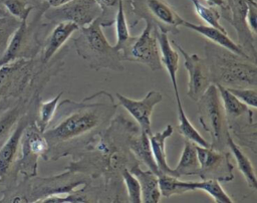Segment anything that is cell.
I'll return each instance as SVG.
<instances>
[{"label": "cell", "instance_id": "1", "mask_svg": "<svg viewBox=\"0 0 257 203\" xmlns=\"http://www.w3.org/2000/svg\"><path fill=\"white\" fill-rule=\"evenodd\" d=\"M55 122L43 132L48 144V150L43 157L45 160H57L72 153V149L80 146V140L86 142L96 134L97 130L106 124L114 115L116 106L111 100L106 103L85 104L63 100Z\"/></svg>", "mask_w": 257, "mask_h": 203}, {"label": "cell", "instance_id": "2", "mask_svg": "<svg viewBox=\"0 0 257 203\" xmlns=\"http://www.w3.org/2000/svg\"><path fill=\"white\" fill-rule=\"evenodd\" d=\"M205 54L212 83L225 87H256V60L212 42L205 44Z\"/></svg>", "mask_w": 257, "mask_h": 203}, {"label": "cell", "instance_id": "3", "mask_svg": "<svg viewBox=\"0 0 257 203\" xmlns=\"http://www.w3.org/2000/svg\"><path fill=\"white\" fill-rule=\"evenodd\" d=\"M78 31L79 34L72 39V43L78 56L86 61L90 68L123 70L120 53L104 36L100 17L87 26L78 28Z\"/></svg>", "mask_w": 257, "mask_h": 203}, {"label": "cell", "instance_id": "4", "mask_svg": "<svg viewBox=\"0 0 257 203\" xmlns=\"http://www.w3.org/2000/svg\"><path fill=\"white\" fill-rule=\"evenodd\" d=\"M198 119L203 129L210 134V147L225 151L227 138L231 134L226 114L216 84L211 83L197 100Z\"/></svg>", "mask_w": 257, "mask_h": 203}, {"label": "cell", "instance_id": "5", "mask_svg": "<svg viewBox=\"0 0 257 203\" xmlns=\"http://www.w3.org/2000/svg\"><path fill=\"white\" fill-rule=\"evenodd\" d=\"M146 26L138 36H131L127 42L118 50L121 60L139 62L147 65L152 71L163 68L156 26L151 20L144 19Z\"/></svg>", "mask_w": 257, "mask_h": 203}, {"label": "cell", "instance_id": "6", "mask_svg": "<svg viewBox=\"0 0 257 203\" xmlns=\"http://www.w3.org/2000/svg\"><path fill=\"white\" fill-rule=\"evenodd\" d=\"M102 10L95 0H70L59 7H48L43 17L49 23L71 21L79 28L87 26L100 17Z\"/></svg>", "mask_w": 257, "mask_h": 203}, {"label": "cell", "instance_id": "7", "mask_svg": "<svg viewBox=\"0 0 257 203\" xmlns=\"http://www.w3.org/2000/svg\"><path fill=\"white\" fill-rule=\"evenodd\" d=\"M21 158L18 161V168L27 178H32L37 174V161L39 157H44L48 144L43 133L38 129L35 121H30L25 128L21 141Z\"/></svg>", "mask_w": 257, "mask_h": 203}, {"label": "cell", "instance_id": "8", "mask_svg": "<svg viewBox=\"0 0 257 203\" xmlns=\"http://www.w3.org/2000/svg\"><path fill=\"white\" fill-rule=\"evenodd\" d=\"M196 149L200 163L198 176L202 180L214 179L217 181L229 182L234 179V167L229 152L198 145H196Z\"/></svg>", "mask_w": 257, "mask_h": 203}, {"label": "cell", "instance_id": "9", "mask_svg": "<svg viewBox=\"0 0 257 203\" xmlns=\"http://www.w3.org/2000/svg\"><path fill=\"white\" fill-rule=\"evenodd\" d=\"M87 177L80 172L68 171L57 176L47 178H37L31 185V195L35 197L33 202L58 194H66L72 192L80 185L88 184Z\"/></svg>", "mask_w": 257, "mask_h": 203}, {"label": "cell", "instance_id": "10", "mask_svg": "<svg viewBox=\"0 0 257 203\" xmlns=\"http://www.w3.org/2000/svg\"><path fill=\"white\" fill-rule=\"evenodd\" d=\"M173 45L176 47L184 58V65L188 71V96L197 102L208 86L212 83L209 68L205 59L200 57L197 53H188L178 42L172 40Z\"/></svg>", "mask_w": 257, "mask_h": 203}, {"label": "cell", "instance_id": "11", "mask_svg": "<svg viewBox=\"0 0 257 203\" xmlns=\"http://www.w3.org/2000/svg\"><path fill=\"white\" fill-rule=\"evenodd\" d=\"M28 18L20 20V24L12 34L8 45L0 57V66L6 65L18 59H28L36 51V35L33 27L27 22Z\"/></svg>", "mask_w": 257, "mask_h": 203}, {"label": "cell", "instance_id": "12", "mask_svg": "<svg viewBox=\"0 0 257 203\" xmlns=\"http://www.w3.org/2000/svg\"><path fill=\"white\" fill-rule=\"evenodd\" d=\"M249 2L250 0H225L226 10H229L230 13L225 17L237 32L238 44L249 57L256 60V36L252 34L246 23Z\"/></svg>", "mask_w": 257, "mask_h": 203}, {"label": "cell", "instance_id": "13", "mask_svg": "<svg viewBox=\"0 0 257 203\" xmlns=\"http://www.w3.org/2000/svg\"><path fill=\"white\" fill-rule=\"evenodd\" d=\"M115 95L119 105L136 120L140 131L150 136L152 134V115L154 108L162 102V93L158 90H150L141 99H133L118 92H116Z\"/></svg>", "mask_w": 257, "mask_h": 203}, {"label": "cell", "instance_id": "14", "mask_svg": "<svg viewBox=\"0 0 257 203\" xmlns=\"http://www.w3.org/2000/svg\"><path fill=\"white\" fill-rule=\"evenodd\" d=\"M146 9L149 16L144 19L151 20L158 28L168 32H179L178 27L183 26V19L167 2L164 0H146Z\"/></svg>", "mask_w": 257, "mask_h": 203}, {"label": "cell", "instance_id": "15", "mask_svg": "<svg viewBox=\"0 0 257 203\" xmlns=\"http://www.w3.org/2000/svg\"><path fill=\"white\" fill-rule=\"evenodd\" d=\"M156 36L159 43L161 61L164 67H166L167 72L169 73L175 95L179 94L178 84H177V72L179 69L180 56L178 50L172 46L171 41L169 40L168 33L156 26Z\"/></svg>", "mask_w": 257, "mask_h": 203}, {"label": "cell", "instance_id": "16", "mask_svg": "<svg viewBox=\"0 0 257 203\" xmlns=\"http://www.w3.org/2000/svg\"><path fill=\"white\" fill-rule=\"evenodd\" d=\"M78 28L79 27L71 21H61L56 23L44 42L42 49V62H48L66 43L69 37L78 30Z\"/></svg>", "mask_w": 257, "mask_h": 203}, {"label": "cell", "instance_id": "17", "mask_svg": "<svg viewBox=\"0 0 257 203\" xmlns=\"http://www.w3.org/2000/svg\"><path fill=\"white\" fill-rule=\"evenodd\" d=\"M31 120L27 116H23L16 124L15 129L10 134L4 145L0 148V176L3 177L11 168L18 149L22 134Z\"/></svg>", "mask_w": 257, "mask_h": 203}, {"label": "cell", "instance_id": "18", "mask_svg": "<svg viewBox=\"0 0 257 203\" xmlns=\"http://www.w3.org/2000/svg\"><path fill=\"white\" fill-rule=\"evenodd\" d=\"M183 26H185L188 29L194 30L195 32L199 33L200 35H202L203 37L207 38L210 42L221 46L223 48H226L232 52H235L237 54L243 55V56H247L249 57L245 51L242 49V47L238 44L235 43L228 35L227 31H222L216 27H212L209 25H203V24H195L189 21H184ZM251 58V57H250Z\"/></svg>", "mask_w": 257, "mask_h": 203}, {"label": "cell", "instance_id": "19", "mask_svg": "<svg viewBox=\"0 0 257 203\" xmlns=\"http://www.w3.org/2000/svg\"><path fill=\"white\" fill-rule=\"evenodd\" d=\"M28 67L29 61L27 59H18L0 66V98L10 93L15 84L24 81Z\"/></svg>", "mask_w": 257, "mask_h": 203}, {"label": "cell", "instance_id": "20", "mask_svg": "<svg viewBox=\"0 0 257 203\" xmlns=\"http://www.w3.org/2000/svg\"><path fill=\"white\" fill-rule=\"evenodd\" d=\"M174 128L171 124H168L163 131L157 132L155 134H151L149 136L151 149L153 153V157L155 159V162L157 164V167L160 171V173L168 174L175 176L174 169L171 168L167 161V155H166V141L168 138H170L173 135ZM176 177V176H175Z\"/></svg>", "mask_w": 257, "mask_h": 203}, {"label": "cell", "instance_id": "21", "mask_svg": "<svg viewBox=\"0 0 257 203\" xmlns=\"http://www.w3.org/2000/svg\"><path fill=\"white\" fill-rule=\"evenodd\" d=\"M131 172L137 177L142 191V202L159 203L161 201V191L159 187L158 175L151 170H142L140 163H136L131 167Z\"/></svg>", "mask_w": 257, "mask_h": 203}, {"label": "cell", "instance_id": "22", "mask_svg": "<svg viewBox=\"0 0 257 203\" xmlns=\"http://www.w3.org/2000/svg\"><path fill=\"white\" fill-rule=\"evenodd\" d=\"M128 148L139 163H144L149 170L158 176L161 174L153 157L149 135L147 133L140 130L136 132L130 139Z\"/></svg>", "mask_w": 257, "mask_h": 203}, {"label": "cell", "instance_id": "23", "mask_svg": "<svg viewBox=\"0 0 257 203\" xmlns=\"http://www.w3.org/2000/svg\"><path fill=\"white\" fill-rule=\"evenodd\" d=\"M220 98L226 114L227 123H230L232 121H235L237 119H240L242 117L253 115L252 111L249 109L248 106H246L244 103L239 100L233 93H231L225 86H222L220 84H216Z\"/></svg>", "mask_w": 257, "mask_h": 203}, {"label": "cell", "instance_id": "24", "mask_svg": "<svg viewBox=\"0 0 257 203\" xmlns=\"http://www.w3.org/2000/svg\"><path fill=\"white\" fill-rule=\"evenodd\" d=\"M175 176L180 178L182 176L198 175L200 171V163L198 160L196 144L186 140L184 148L176 168H173Z\"/></svg>", "mask_w": 257, "mask_h": 203}, {"label": "cell", "instance_id": "25", "mask_svg": "<svg viewBox=\"0 0 257 203\" xmlns=\"http://www.w3.org/2000/svg\"><path fill=\"white\" fill-rule=\"evenodd\" d=\"M182 185L187 192L201 190L209 194L217 203H233L234 200L226 193L219 181L214 179H204L202 181H182Z\"/></svg>", "mask_w": 257, "mask_h": 203}, {"label": "cell", "instance_id": "26", "mask_svg": "<svg viewBox=\"0 0 257 203\" xmlns=\"http://www.w3.org/2000/svg\"><path fill=\"white\" fill-rule=\"evenodd\" d=\"M227 146L230 148L232 155L236 161L237 167L239 171L242 173L244 176L247 184L252 188L256 189L257 188V178L255 174V169L249 160V158L243 153L241 150L240 146L234 141L232 135L230 134L227 138Z\"/></svg>", "mask_w": 257, "mask_h": 203}, {"label": "cell", "instance_id": "27", "mask_svg": "<svg viewBox=\"0 0 257 203\" xmlns=\"http://www.w3.org/2000/svg\"><path fill=\"white\" fill-rule=\"evenodd\" d=\"M176 100H177V109H178V118H179V124H178V132L186 138V140L193 142L194 144L201 146V147H210V144L203 138V136L198 132V130L193 126V124L188 119L180 98V94H176Z\"/></svg>", "mask_w": 257, "mask_h": 203}, {"label": "cell", "instance_id": "28", "mask_svg": "<svg viewBox=\"0 0 257 203\" xmlns=\"http://www.w3.org/2000/svg\"><path fill=\"white\" fill-rule=\"evenodd\" d=\"M63 91H60L57 93L53 98L47 100V102H40L38 107V119L35 121L38 129L43 133L46 128L50 125L52 122L54 115L57 110L58 102L62 95Z\"/></svg>", "mask_w": 257, "mask_h": 203}, {"label": "cell", "instance_id": "29", "mask_svg": "<svg viewBox=\"0 0 257 203\" xmlns=\"http://www.w3.org/2000/svg\"><path fill=\"white\" fill-rule=\"evenodd\" d=\"M114 22H115V33H116V42L114 44V47L117 50H119L132 36L128 31V24H127L125 13H124L123 0H118Z\"/></svg>", "mask_w": 257, "mask_h": 203}, {"label": "cell", "instance_id": "30", "mask_svg": "<svg viewBox=\"0 0 257 203\" xmlns=\"http://www.w3.org/2000/svg\"><path fill=\"white\" fill-rule=\"evenodd\" d=\"M193 2L195 11L197 15L209 26L216 27L222 31H226V29L220 23L221 14L219 10H217L214 6L205 5L200 0H191Z\"/></svg>", "mask_w": 257, "mask_h": 203}, {"label": "cell", "instance_id": "31", "mask_svg": "<svg viewBox=\"0 0 257 203\" xmlns=\"http://www.w3.org/2000/svg\"><path fill=\"white\" fill-rule=\"evenodd\" d=\"M158 179L160 191L164 197H171L175 194H184L187 192L182 185V180L178 177L161 173Z\"/></svg>", "mask_w": 257, "mask_h": 203}, {"label": "cell", "instance_id": "32", "mask_svg": "<svg viewBox=\"0 0 257 203\" xmlns=\"http://www.w3.org/2000/svg\"><path fill=\"white\" fill-rule=\"evenodd\" d=\"M20 24V20L13 16H2L0 17V57L3 55L8 42Z\"/></svg>", "mask_w": 257, "mask_h": 203}, {"label": "cell", "instance_id": "33", "mask_svg": "<svg viewBox=\"0 0 257 203\" xmlns=\"http://www.w3.org/2000/svg\"><path fill=\"white\" fill-rule=\"evenodd\" d=\"M120 174L127 192V200L133 203H142V191L137 177L128 168H123Z\"/></svg>", "mask_w": 257, "mask_h": 203}, {"label": "cell", "instance_id": "34", "mask_svg": "<svg viewBox=\"0 0 257 203\" xmlns=\"http://www.w3.org/2000/svg\"><path fill=\"white\" fill-rule=\"evenodd\" d=\"M0 3L5 6L8 14L18 20L28 18L33 9V6L29 4L28 0H0Z\"/></svg>", "mask_w": 257, "mask_h": 203}, {"label": "cell", "instance_id": "35", "mask_svg": "<svg viewBox=\"0 0 257 203\" xmlns=\"http://www.w3.org/2000/svg\"><path fill=\"white\" fill-rule=\"evenodd\" d=\"M20 111L21 108L16 106L8 110L0 117V141L5 138L10 133L13 126L16 125L18 118L20 117Z\"/></svg>", "mask_w": 257, "mask_h": 203}, {"label": "cell", "instance_id": "36", "mask_svg": "<svg viewBox=\"0 0 257 203\" xmlns=\"http://www.w3.org/2000/svg\"><path fill=\"white\" fill-rule=\"evenodd\" d=\"M239 100L246 106L256 109L257 106V89L256 87H226Z\"/></svg>", "mask_w": 257, "mask_h": 203}, {"label": "cell", "instance_id": "37", "mask_svg": "<svg viewBox=\"0 0 257 203\" xmlns=\"http://www.w3.org/2000/svg\"><path fill=\"white\" fill-rule=\"evenodd\" d=\"M246 23L254 36L257 31V5L255 0H250L248 4V11L246 15Z\"/></svg>", "mask_w": 257, "mask_h": 203}, {"label": "cell", "instance_id": "38", "mask_svg": "<svg viewBox=\"0 0 257 203\" xmlns=\"http://www.w3.org/2000/svg\"><path fill=\"white\" fill-rule=\"evenodd\" d=\"M98 5L100 6L102 13L104 11H106V9H112L115 8L117 9V5H118V0H95ZM101 13V14H102Z\"/></svg>", "mask_w": 257, "mask_h": 203}, {"label": "cell", "instance_id": "39", "mask_svg": "<svg viewBox=\"0 0 257 203\" xmlns=\"http://www.w3.org/2000/svg\"><path fill=\"white\" fill-rule=\"evenodd\" d=\"M46 4L48 7H59L67 2H69L70 0H45Z\"/></svg>", "mask_w": 257, "mask_h": 203}, {"label": "cell", "instance_id": "40", "mask_svg": "<svg viewBox=\"0 0 257 203\" xmlns=\"http://www.w3.org/2000/svg\"><path fill=\"white\" fill-rule=\"evenodd\" d=\"M206 1L208 3H210V5H212V6H217V7H221V8L226 9L225 0H206Z\"/></svg>", "mask_w": 257, "mask_h": 203}, {"label": "cell", "instance_id": "41", "mask_svg": "<svg viewBox=\"0 0 257 203\" xmlns=\"http://www.w3.org/2000/svg\"><path fill=\"white\" fill-rule=\"evenodd\" d=\"M6 15H8V13H7L6 11H4V10L0 9V17H2V16H6Z\"/></svg>", "mask_w": 257, "mask_h": 203}, {"label": "cell", "instance_id": "42", "mask_svg": "<svg viewBox=\"0 0 257 203\" xmlns=\"http://www.w3.org/2000/svg\"><path fill=\"white\" fill-rule=\"evenodd\" d=\"M0 180H1V176H0Z\"/></svg>", "mask_w": 257, "mask_h": 203}]
</instances>
